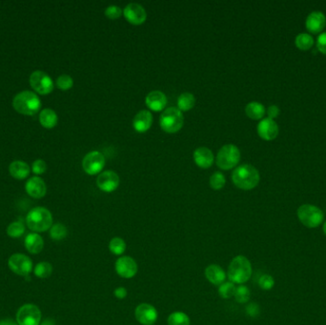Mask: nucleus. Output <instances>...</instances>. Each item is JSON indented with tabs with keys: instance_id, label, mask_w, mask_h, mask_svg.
Returning <instances> with one entry per match:
<instances>
[{
	"instance_id": "nucleus-1",
	"label": "nucleus",
	"mask_w": 326,
	"mask_h": 325,
	"mask_svg": "<svg viewBox=\"0 0 326 325\" xmlns=\"http://www.w3.org/2000/svg\"><path fill=\"white\" fill-rule=\"evenodd\" d=\"M253 273L252 264L244 256H236L232 260L228 267L227 276L234 284H244L247 282Z\"/></svg>"
},
{
	"instance_id": "nucleus-2",
	"label": "nucleus",
	"mask_w": 326,
	"mask_h": 325,
	"mask_svg": "<svg viewBox=\"0 0 326 325\" xmlns=\"http://www.w3.org/2000/svg\"><path fill=\"white\" fill-rule=\"evenodd\" d=\"M232 180L240 189L252 190L260 182V173L254 166L244 164L234 169Z\"/></svg>"
},
{
	"instance_id": "nucleus-3",
	"label": "nucleus",
	"mask_w": 326,
	"mask_h": 325,
	"mask_svg": "<svg viewBox=\"0 0 326 325\" xmlns=\"http://www.w3.org/2000/svg\"><path fill=\"white\" fill-rule=\"evenodd\" d=\"M12 107L21 114L34 116L40 110V98L34 92L22 91L14 98Z\"/></svg>"
},
{
	"instance_id": "nucleus-4",
	"label": "nucleus",
	"mask_w": 326,
	"mask_h": 325,
	"mask_svg": "<svg viewBox=\"0 0 326 325\" xmlns=\"http://www.w3.org/2000/svg\"><path fill=\"white\" fill-rule=\"evenodd\" d=\"M26 224L32 232H45L52 226V216L47 208L36 207L27 214Z\"/></svg>"
},
{
	"instance_id": "nucleus-5",
	"label": "nucleus",
	"mask_w": 326,
	"mask_h": 325,
	"mask_svg": "<svg viewBox=\"0 0 326 325\" xmlns=\"http://www.w3.org/2000/svg\"><path fill=\"white\" fill-rule=\"evenodd\" d=\"M160 123L162 129L166 132L174 134L178 132L184 126V116L182 112L178 108H167L162 114Z\"/></svg>"
},
{
	"instance_id": "nucleus-6",
	"label": "nucleus",
	"mask_w": 326,
	"mask_h": 325,
	"mask_svg": "<svg viewBox=\"0 0 326 325\" xmlns=\"http://www.w3.org/2000/svg\"><path fill=\"white\" fill-rule=\"evenodd\" d=\"M240 160V149L234 144H226L218 152L216 165L222 170H230L238 164Z\"/></svg>"
},
{
	"instance_id": "nucleus-7",
	"label": "nucleus",
	"mask_w": 326,
	"mask_h": 325,
	"mask_svg": "<svg viewBox=\"0 0 326 325\" xmlns=\"http://www.w3.org/2000/svg\"><path fill=\"white\" fill-rule=\"evenodd\" d=\"M298 218L300 222L306 227L316 228L322 224L324 214L316 206L311 204H304L298 209Z\"/></svg>"
},
{
	"instance_id": "nucleus-8",
	"label": "nucleus",
	"mask_w": 326,
	"mask_h": 325,
	"mask_svg": "<svg viewBox=\"0 0 326 325\" xmlns=\"http://www.w3.org/2000/svg\"><path fill=\"white\" fill-rule=\"evenodd\" d=\"M40 309L34 304H24L16 313L18 325H40Z\"/></svg>"
},
{
	"instance_id": "nucleus-9",
	"label": "nucleus",
	"mask_w": 326,
	"mask_h": 325,
	"mask_svg": "<svg viewBox=\"0 0 326 325\" xmlns=\"http://www.w3.org/2000/svg\"><path fill=\"white\" fill-rule=\"evenodd\" d=\"M8 265L12 272L22 276H28L32 270L31 258L28 256L20 253L12 254L9 258Z\"/></svg>"
},
{
	"instance_id": "nucleus-10",
	"label": "nucleus",
	"mask_w": 326,
	"mask_h": 325,
	"mask_svg": "<svg viewBox=\"0 0 326 325\" xmlns=\"http://www.w3.org/2000/svg\"><path fill=\"white\" fill-rule=\"evenodd\" d=\"M32 88L40 94H49L54 90V82L45 72H34L30 76Z\"/></svg>"
},
{
	"instance_id": "nucleus-11",
	"label": "nucleus",
	"mask_w": 326,
	"mask_h": 325,
	"mask_svg": "<svg viewBox=\"0 0 326 325\" xmlns=\"http://www.w3.org/2000/svg\"><path fill=\"white\" fill-rule=\"evenodd\" d=\"M104 165H105V158L102 154V152L98 151L88 152L82 160V167L84 171L91 176L100 173Z\"/></svg>"
},
{
	"instance_id": "nucleus-12",
	"label": "nucleus",
	"mask_w": 326,
	"mask_h": 325,
	"mask_svg": "<svg viewBox=\"0 0 326 325\" xmlns=\"http://www.w3.org/2000/svg\"><path fill=\"white\" fill-rule=\"evenodd\" d=\"M116 274L123 278H132L138 274V266L136 262L128 256H120L114 264Z\"/></svg>"
},
{
	"instance_id": "nucleus-13",
	"label": "nucleus",
	"mask_w": 326,
	"mask_h": 325,
	"mask_svg": "<svg viewBox=\"0 0 326 325\" xmlns=\"http://www.w3.org/2000/svg\"><path fill=\"white\" fill-rule=\"evenodd\" d=\"M136 320L142 325H154L158 318V313L156 307L149 304H140L134 310Z\"/></svg>"
},
{
	"instance_id": "nucleus-14",
	"label": "nucleus",
	"mask_w": 326,
	"mask_h": 325,
	"mask_svg": "<svg viewBox=\"0 0 326 325\" xmlns=\"http://www.w3.org/2000/svg\"><path fill=\"white\" fill-rule=\"evenodd\" d=\"M123 16L132 25H140L147 20L146 10L138 3L128 4L123 10Z\"/></svg>"
},
{
	"instance_id": "nucleus-15",
	"label": "nucleus",
	"mask_w": 326,
	"mask_h": 325,
	"mask_svg": "<svg viewBox=\"0 0 326 325\" xmlns=\"http://www.w3.org/2000/svg\"><path fill=\"white\" fill-rule=\"evenodd\" d=\"M96 184L103 192L111 193L118 187L120 176L114 171H104L98 176Z\"/></svg>"
},
{
	"instance_id": "nucleus-16",
	"label": "nucleus",
	"mask_w": 326,
	"mask_h": 325,
	"mask_svg": "<svg viewBox=\"0 0 326 325\" xmlns=\"http://www.w3.org/2000/svg\"><path fill=\"white\" fill-rule=\"evenodd\" d=\"M258 136L267 142L273 140L278 134V127L273 120L264 118L258 125Z\"/></svg>"
},
{
	"instance_id": "nucleus-17",
	"label": "nucleus",
	"mask_w": 326,
	"mask_h": 325,
	"mask_svg": "<svg viewBox=\"0 0 326 325\" xmlns=\"http://www.w3.org/2000/svg\"><path fill=\"white\" fill-rule=\"evenodd\" d=\"M27 194L34 198H41L47 193L45 182L40 176H32L25 185Z\"/></svg>"
},
{
	"instance_id": "nucleus-18",
	"label": "nucleus",
	"mask_w": 326,
	"mask_h": 325,
	"mask_svg": "<svg viewBox=\"0 0 326 325\" xmlns=\"http://www.w3.org/2000/svg\"><path fill=\"white\" fill-rule=\"evenodd\" d=\"M145 103L149 107V109L154 112L162 111L167 105V98L165 94L162 91L150 92L145 98Z\"/></svg>"
},
{
	"instance_id": "nucleus-19",
	"label": "nucleus",
	"mask_w": 326,
	"mask_h": 325,
	"mask_svg": "<svg viewBox=\"0 0 326 325\" xmlns=\"http://www.w3.org/2000/svg\"><path fill=\"white\" fill-rule=\"evenodd\" d=\"M153 123V116L149 111L142 110L138 112L134 120H132V126L134 130L138 132H145L150 129Z\"/></svg>"
},
{
	"instance_id": "nucleus-20",
	"label": "nucleus",
	"mask_w": 326,
	"mask_h": 325,
	"mask_svg": "<svg viewBox=\"0 0 326 325\" xmlns=\"http://www.w3.org/2000/svg\"><path fill=\"white\" fill-rule=\"evenodd\" d=\"M326 16L320 12H311L306 20V28L310 32L318 34L326 28Z\"/></svg>"
},
{
	"instance_id": "nucleus-21",
	"label": "nucleus",
	"mask_w": 326,
	"mask_h": 325,
	"mask_svg": "<svg viewBox=\"0 0 326 325\" xmlns=\"http://www.w3.org/2000/svg\"><path fill=\"white\" fill-rule=\"evenodd\" d=\"M205 278L212 284L220 286L224 282L226 273L220 265L210 264L205 269Z\"/></svg>"
},
{
	"instance_id": "nucleus-22",
	"label": "nucleus",
	"mask_w": 326,
	"mask_h": 325,
	"mask_svg": "<svg viewBox=\"0 0 326 325\" xmlns=\"http://www.w3.org/2000/svg\"><path fill=\"white\" fill-rule=\"evenodd\" d=\"M194 160L198 167L207 169L214 162V154L206 147H200L194 152Z\"/></svg>"
},
{
	"instance_id": "nucleus-23",
	"label": "nucleus",
	"mask_w": 326,
	"mask_h": 325,
	"mask_svg": "<svg viewBox=\"0 0 326 325\" xmlns=\"http://www.w3.org/2000/svg\"><path fill=\"white\" fill-rule=\"evenodd\" d=\"M24 245L30 254H40L43 250L44 240L40 234L38 233H31L26 236Z\"/></svg>"
},
{
	"instance_id": "nucleus-24",
	"label": "nucleus",
	"mask_w": 326,
	"mask_h": 325,
	"mask_svg": "<svg viewBox=\"0 0 326 325\" xmlns=\"http://www.w3.org/2000/svg\"><path fill=\"white\" fill-rule=\"evenodd\" d=\"M10 176L16 180H24L30 174V166L24 162L16 160L10 163L9 166Z\"/></svg>"
},
{
	"instance_id": "nucleus-25",
	"label": "nucleus",
	"mask_w": 326,
	"mask_h": 325,
	"mask_svg": "<svg viewBox=\"0 0 326 325\" xmlns=\"http://www.w3.org/2000/svg\"><path fill=\"white\" fill-rule=\"evenodd\" d=\"M58 114L52 109L49 108L44 109L40 114V122L44 128L52 129L58 124Z\"/></svg>"
},
{
	"instance_id": "nucleus-26",
	"label": "nucleus",
	"mask_w": 326,
	"mask_h": 325,
	"mask_svg": "<svg viewBox=\"0 0 326 325\" xmlns=\"http://www.w3.org/2000/svg\"><path fill=\"white\" fill-rule=\"evenodd\" d=\"M245 112L248 118L252 120H260L264 118L265 114L264 106L260 102H250L245 107Z\"/></svg>"
},
{
	"instance_id": "nucleus-27",
	"label": "nucleus",
	"mask_w": 326,
	"mask_h": 325,
	"mask_svg": "<svg viewBox=\"0 0 326 325\" xmlns=\"http://www.w3.org/2000/svg\"><path fill=\"white\" fill-rule=\"evenodd\" d=\"M196 98L191 92H184L178 98V109L182 112L189 111L194 106Z\"/></svg>"
},
{
	"instance_id": "nucleus-28",
	"label": "nucleus",
	"mask_w": 326,
	"mask_h": 325,
	"mask_svg": "<svg viewBox=\"0 0 326 325\" xmlns=\"http://www.w3.org/2000/svg\"><path fill=\"white\" fill-rule=\"evenodd\" d=\"M109 250L112 254L122 256L126 251V242L122 238H112L109 242Z\"/></svg>"
},
{
	"instance_id": "nucleus-29",
	"label": "nucleus",
	"mask_w": 326,
	"mask_h": 325,
	"mask_svg": "<svg viewBox=\"0 0 326 325\" xmlns=\"http://www.w3.org/2000/svg\"><path fill=\"white\" fill-rule=\"evenodd\" d=\"M167 324L168 325H190L191 320L187 314L178 311L169 315Z\"/></svg>"
},
{
	"instance_id": "nucleus-30",
	"label": "nucleus",
	"mask_w": 326,
	"mask_h": 325,
	"mask_svg": "<svg viewBox=\"0 0 326 325\" xmlns=\"http://www.w3.org/2000/svg\"><path fill=\"white\" fill-rule=\"evenodd\" d=\"M295 44L300 50L306 51V50H309L312 48V46L314 44V40L310 34H300L296 38Z\"/></svg>"
},
{
	"instance_id": "nucleus-31",
	"label": "nucleus",
	"mask_w": 326,
	"mask_h": 325,
	"mask_svg": "<svg viewBox=\"0 0 326 325\" xmlns=\"http://www.w3.org/2000/svg\"><path fill=\"white\" fill-rule=\"evenodd\" d=\"M68 234V230L65 225L62 224H54L50 229V236L52 240L60 242L64 240Z\"/></svg>"
},
{
	"instance_id": "nucleus-32",
	"label": "nucleus",
	"mask_w": 326,
	"mask_h": 325,
	"mask_svg": "<svg viewBox=\"0 0 326 325\" xmlns=\"http://www.w3.org/2000/svg\"><path fill=\"white\" fill-rule=\"evenodd\" d=\"M34 273L40 278H47L52 273V266L48 262H41L36 266Z\"/></svg>"
},
{
	"instance_id": "nucleus-33",
	"label": "nucleus",
	"mask_w": 326,
	"mask_h": 325,
	"mask_svg": "<svg viewBox=\"0 0 326 325\" xmlns=\"http://www.w3.org/2000/svg\"><path fill=\"white\" fill-rule=\"evenodd\" d=\"M236 286L231 282H224L222 284L218 286V295L222 298L228 300L234 296Z\"/></svg>"
},
{
	"instance_id": "nucleus-34",
	"label": "nucleus",
	"mask_w": 326,
	"mask_h": 325,
	"mask_svg": "<svg viewBox=\"0 0 326 325\" xmlns=\"http://www.w3.org/2000/svg\"><path fill=\"white\" fill-rule=\"evenodd\" d=\"M234 300L240 302V304H246L249 302L250 298H251V292L250 289L245 286V285L242 284L236 287V293L234 296Z\"/></svg>"
},
{
	"instance_id": "nucleus-35",
	"label": "nucleus",
	"mask_w": 326,
	"mask_h": 325,
	"mask_svg": "<svg viewBox=\"0 0 326 325\" xmlns=\"http://www.w3.org/2000/svg\"><path fill=\"white\" fill-rule=\"evenodd\" d=\"M24 232H25V226L20 220L12 222L7 228V234L14 238H20L21 236L24 234Z\"/></svg>"
},
{
	"instance_id": "nucleus-36",
	"label": "nucleus",
	"mask_w": 326,
	"mask_h": 325,
	"mask_svg": "<svg viewBox=\"0 0 326 325\" xmlns=\"http://www.w3.org/2000/svg\"><path fill=\"white\" fill-rule=\"evenodd\" d=\"M225 178L224 176L220 172H216L213 174L210 178V186L214 190H220L224 187Z\"/></svg>"
},
{
	"instance_id": "nucleus-37",
	"label": "nucleus",
	"mask_w": 326,
	"mask_h": 325,
	"mask_svg": "<svg viewBox=\"0 0 326 325\" xmlns=\"http://www.w3.org/2000/svg\"><path fill=\"white\" fill-rule=\"evenodd\" d=\"M72 85H74V80L69 74H62L56 80L58 88L62 89L63 91L71 89Z\"/></svg>"
},
{
	"instance_id": "nucleus-38",
	"label": "nucleus",
	"mask_w": 326,
	"mask_h": 325,
	"mask_svg": "<svg viewBox=\"0 0 326 325\" xmlns=\"http://www.w3.org/2000/svg\"><path fill=\"white\" fill-rule=\"evenodd\" d=\"M258 285L264 290H271L275 285V280L270 274H262L258 280Z\"/></svg>"
},
{
	"instance_id": "nucleus-39",
	"label": "nucleus",
	"mask_w": 326,
	"mask_h": 325,
	"mask_svg": "<svg viewBox=\"0 0 326 325\" xmlns=\"http://www.w3.org/2000/svg\"><path fill=\"white\" fill-rule=\"evenodd\" d=\"M122 10L120 7L116 6V5H111V6H108L106 8L105 16L110 20H116V18L122 16Z\"/></svg>"
},
{
	"instance_id": "nucleus-40",
	"label": "nucleus",
	"mask_w": 326,
	"mask_h": 325,
	"mask_svg": "<svg viewBox=\"0 0 326 325\" xmlns=\"http://www.w3.org/2000/svg\"><path fill=\"white\" fill-rule=\"evenodd\" d=\"M32 170L36 174H42L47 170V164L43 160H36L32 165Z\"/></svg>"
},
{
	"instance_id": "nucleus-41",
	"label": "nucleus",
	"mask_w": 326,
	"mask_h": 325,
	"mask_svg": "<svg viewBox=\"0 0 326 325\" xmlns=\"http://www.w3.org/2000/svg\"><path fill=\"white\" fill-rule=\"evenodd\" d=\"M246 313L247 315L250 316L251 318H256L260 315V306L255 304L251 302L246 306Z\"/></svg>"
},
{
	"instance_id": "nucleus-42",
	"label": "nucleus",
	"mask_w": 326,
	"mask_h": 325,
	"mask_svg": "<svg viewBox=\"0 0 326 325\" xmlns=\"http://www.w3.org/2000/svg\"><path fill=\"white\" fill-rule=\"evenodd\" d=\"M316 47L318 51L326 54V32L320 34V36L316 40Z\"/></svg>"
},
{
	"instance_id": "nucleus-43",
	"label": "nucleus",
	"mask_w": 326,
	"mask_h": 325,
	"mask_svg": "<svg viewBox=\"0 0 326 325\" xmlns=\"http://www.w3.org/2000/svg\"><path fill=\"white\" fill-rule=\"evenodd\" d=\"M127 294H128L127 289L124 288V287H122V286L116 288L114 291V296L116 298H118V300H123V298H125L127 296Z\"/></svg>"
},
{
	"instance_id": "nucleus-44",
	"label": "nucleus",
	"mask_w": 326,
	"mask_h": 325,
	"mask_svg": "<svg viewBox=\"0 0 326 325\" xmlns=\"http://www.w3.org/2000/svg\"><path fill=\"white\" fill-rule=\"evenodd\" d=\"M280 114V109L278 108V106L276 105H271L268 107L267 109V114H268V118H271L274 120V118H276Z\"/></svg>"
},
{
	"instance_id": "nucleus-45",
	"label": "nucleus",
	"mask_w": 326,
	"mask_h": 325,
	"mask_svg": "<svg viewBox=\"0 0 326 325\" xmlns=\"http://www.w3.org/2000/svg\"><path fill=\"white\" fill-rule=\"evenodd\" d=\"M0 325H18V322H16L14 320L7 318V320H0Z\"/></svg>"
},
{
	"instance_id": "nucleus-46",
	"label": "nucleus",
	"mask_w": 326,
	"mask_h": 325,
	"mask_svg": "<svg viewBox=\"0 0 326 325\" xmlns=\"http://www.w3.org/2000/svg\"><path fill=\"white\" fill-rule=\"evenodd\" d=\"M40 325H56V322L52 318H47L41 322Z\"/></svg>"
},
{
	"instance_id": "nucleus-47",
	"label": "nucleus",
	"mask_w": 326,
	"mask_h": 325,
	"mask_svg": "<svg viewBox=\"0 0 326 325\" xmlns=\"http://www.w3.org/2000/svg\"><path fill=\"white\" fill-rule=\"evenodd\" d=\"M322 229H324V234L326 236V222H324V228H322Z\"/></svg>"
}]
</instances>
